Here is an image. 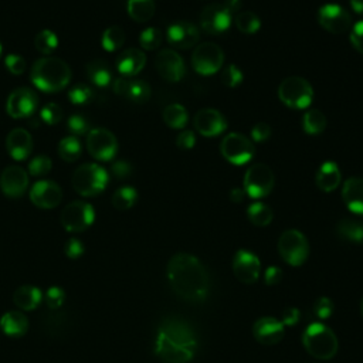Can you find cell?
I'll return each instance as SVG.
<instances>
[{
    "label": "cell",
    "instance_id": "1",
    "mask_svg": "<svg viewBox=\"0 0 363 363\" xmlns=\"http://www.w3.org/2000/svg\"><path fill=\"white\" fill-rule=\"evenodd\" d=\"M168 280L172 289L189 303H202L210 289L209 274L203 264L192 254H176L168 264Z\"/></svg>",
    "mask_w": 363,
    "mask_h": 363
},
{
    "label": "cell",
    "instance_id": "2",
    "mask_svg": "<svg viewBox=\"0 0 363 363\" xmlns=\"http://www.w3.org/2000/svg\"><path fill=\"white\" fill-rule=\"evenodd\" d=\"M30 80L43 92L62 91L71 81L70 65L57 57L39 58L31 67Z\"/></svg>",
    "mask_w": 363,
    "mask_h": 363
},
{
    "label": "cell",
    "instance_id": "3",
    "mask_svg": "<svg viewBox=\"0 0 363 363\" xmlns=\"http://www.w3.org/2000/svg\"><path fill=\"white\" fill-rule=\"evenodd\" d=\"M303 344L307 352L319 360L332 359L338 352V338L326 325L311 323L303 334Z\"/></svg>",
    "mask_w": 363,
    "mask_h": 363
},
{
    "label": "cell",
    "instance_id": "4",
    "mask_svg": "<svg viewBox=\"0 0 363 363\" xmlns=\"http://www.w3.org/2000/svg\"><path fill=\"white\" fill-rule=\"evenodd\" d=\"M110 182L108 172L98 163H84L76 169L71 178L74 190L84 197H92L103 193Z\"/></svg>",
    "mask_w": 363,
    "mask_h": 363
},
{
    "label": "cell",
    "instance_id": "5",
    "mask_svg": "<svg viewBox=\"0 0 363 363\" xmlns=\"http://www.w3.org/2000/svg\"><path fill=\"white\" fill-rule=\"evenodd\" d=\"M278 96L287 107L304 110L312 103L314 90L305 78L291 76L280 84Z\"/></svg>",
    "mask_w": 363,
    "mask_h": 363
},
{
    "label": "cell",
    "instance_id": "6",
    "mask_svg": "<svg viewBox=\"0 0 363 363\" xmlns=\"http://www.w3.org/2000/svg\"><path fill=\"white\" fill-rule=\"evenodd\" d=\"M278 253L289 266L300 267L310 255L308 240L298 230H285L278 240Z\"/></svg>",
    "mask_w": 363,
    "mask_h": 363
},
{
    "label": "cell",
    "instance_id": "7",
    "mask_svg": "<svg viewBox=\"0 0 363 363\" xmlns=\"http://www.w3.org/2000/svg\"><path fill=\"white\" fill-rule=\"evenodd\" d=\"M276 178L270 167L264 163H255L250 167L244 176V192L251 199H262L271 193Z\"/></svg>",
    "mask_w": 363,
    "mask_h": 363
},
{
    "label": "cell",
    "instance_id": "8",
    "mask_svg": "<svg viewBox=\"0 0 363 363\" xmlns=\"http://www.w3.org/2000/svg\"><path fill=\"white\" fill-rule=\"evenodd\" d=\"M60 220L64 230H67L70 233H81L92 226L95 220V210L90 203L76 201L64 208Z\"/></svg>",
    "mask_w": 363,
    "mask_h": 363
},
{
    "label": "cell",
    "instance_id": "9",
    "mask_svg": "<svg viewBox=\"0 0 363 363\" xmlns=\"http://www.w3.org/2000/svg\"><path fill=\"white\" fill-rule=\"evenodd\" d=\"M224 62V54L216 43H202L197 46L192 54V65L202 76L216 74Z\"/></svg>",
    "mask_w": 363,
    "mask_h": 363
},
{
    "label": "cell",
    "instance_id": "10",
    "mask_svg": "<svg viewBox=\"0 0 363 363\" xmlns=\"http://www.w3.org/2000/svg\"><path fill=\"white\" fill-rule=\"evenodd\" d=\"M87 151L94 159L108 162L118 152L117 137L107 128H92L87 135Z\"/></svg>",
    "mask_w": 363,
    "mask_h": 363
},
{
    "label": "cell",
    "instance_id": "11",
    "mask_svg": "<svg viewBox=\"0 0 363 363\" xmlns=\"http://www.w3.org/2000/svg\"><path fill=\"white\" fill-rule=\"evenodd\" d=\"M221 155L226 160L233 164H244L250 162L255 153L254 144L242 134H228L223 138L220 145Z\"/></svg>",
    "mask_w": 363,
    "mask_h": 363
},
{
    "label": "cell",
    "instance_id": "12",
    "mask_svg": "<svg viewBox=\"0 0 363 363\" xmlns=\"http://www.w3.org/2000/svg\"><path fill=\"white\" fill-rule=\"evenodd\" d=\"M39 108V96L37 94L27 88L22 87L10 92L6 101V111L9 117L15 119L31 118Z\"/></svg>",
    "mask_w": 363,
    "mask_h": 363
},
{
    "label": "cell",
    "instance_id": "13",
    "mask_svg": "<svg viewBox=\"0 0 363 363\" xmlns=\"http://www.w3.org/2000/svg\"><path fill=\"white\" fill-rule=\"evenodd\" d=\"M30 202L39 209L51 210L62 201V190L53 180H37L30 189Z\"/></svg>",
    "mask_w": 363,
    "mask_h": 363
},
{
    "label": "cell",
    "instance_id": "14",
    "mask_svg": "<svg viewBox=\"0 0 363 363\" xmlns=\"http://www.w3.org/2000/svg\"><path fill=\"white\" fill-rule=\"evenodd\" d=\"M319 24L332 35H342L352 26V17L346 9L339 5H323L318 12Z\"/></svg>",
    "mask_w": 363,
    "mask_h": 363
},
{
    "label": "cell",
    "instance_id": "15",
    "mask_svg": "<svg viewBox=\"0 0 363 363\" xmlns=\"http://www.w3.org/2000/svg\"><path fill=\"white\" fill-rule=\"evenodd\" d=\"M28 172L19 167V164H10L0 174V190L9 199H19L28 187Z\"/></svg>",
    "mask_w": 363,
    "mask_h": 363
},
{
    "label": "cell",
    "instance_id": "16",
    "mask_svg": "<svg viewBox=\"0 0 363 363\" xmlns=\"http://www.w3.org/2000/svg\"><path fill=\"white\" fill-rule=\"evenodd\" d=\"M158 332H160L162 335H164L168 339L175 342L176 345L196 352L197 339H196L194 332L192 331V328L186 322H183L180 319L169 318L167 321H163Z\"/></svg>",
    "mask_w": 363,
    "mask_h": 363
},
{
    "label": "cell",
    "instance_id": "17",
    "mask_svg": "<svg viewBox=\"0 0 363 363\" xmlns=\"http://www.w3.org/2000/svg\"><path fill=\"white\" fill-rule=\"evenodd\" d=\"M159 76L169 83H178L185 77L186 69L183 58L174 50H162L155 60Z\"/></svg>",
    "mask_w": 363,
    "mask_h": 363
},
{
    "label": "cell",
    "instance_id": "18",
    "mask_svg": "<svg viewBox=\"0 0 363 363\" xmlns=\"http://www.w3.org/2000/svg\"><path fill=\"white\" fill-rule=\"evenodd\" d=\"M235 277L243 284H254L261 273V262L255 254L239 250L233 258Z\"/></svg>",
    "mask_w": 363,
    "mask_h": 363
},
{
    "label": "cell",
    "instance_id": "19",
    "mask_svg": "<svg viewBox=\"0 0 363 363\" xmlns=\"http://www.w3.org/2000/svg\"><path fill=\"white\" fill-rule=\"evenodd\" d=\"M230 24H232V13L224 8V5H209L201 13V26L210 35H221L228 30Z\"/></svg>",
    "mask_w": 363,
    "mask_h": 363
},
{
    "label": "cell",
    "instance_id": "20",
    "mask_svg": "<svg viewBox=\"0 0 363 363\" xmlns=\"http://www.w3.org/2000/svg\"><path fill=\"white\" fill-rule=\"evenodd\" d=\"M285 334L284 325L273 316H262L253 325V335L261 345L273 346L282 341Z\"/></svg>",
    "mask_w": 363,
    "mask_h": 363
},
{
    "label": "cell",
    "instance_id": "21",
    "mask_svg": "<svg viewBox=\"0 0 363 363\" xmlns=\"http://www.w3.org/2000/svg\"><path fill=\"white\" fill-rule=\"evenodd\" d=\"M194 128L203 137H217L226 130L227 122L221 112L213 108H203L194 115Z\"/></svg>",
    "mask_w": 363,
    "mask_h": 363
},
{
    "label": "cell",
    "instance_id": "22",
    "mask_svg": "<svg viewBox=\"0 0 363 363\" xmlns=\"http://www.w3.org/2000/svg\"><path fill=\"white\" fill-rule=\"evenodd\" d=\"M168 42L176 49H190L201 39L199 28L189 22H178L168 27Z\"/></svg>",
    "mask_w": 363,
    "mask_h": 363
},
{
    "label": "cell",
    "instance_id": "23",
    "mask_svg": "<svg viewBox=\"0 0 363 363\" xmlns=\"http://www.w3.org/2000/svg\"><path fill=\"white\" fill-rule=\"evenodd\" d=\"M155 352L156 355L167 363H187L193 359L194 352L189 351L183 346L176 345L171 339H168L160 332H158L156 342H155Z\"/></svg>",
    "mask_w": 363,
    "mask_h": 363
},
{
    "label": "cell",
    "instance_id": "24",
    "mask_svg": "<svg viewBox=\"0 0 363 363\" xmlns=\"http://www.w3.org/2000/svg\"><path fill=\"white\" fill-rule=\"evenodd\" d=\"M6 149L15 160H26L33 152V138L30 132L23 128H16L9 132L6 138Z\"/></svg>",
    "mask_w": 363,
    "mask_h": 363
},
{
    "label": "cell",
    "instance_id": "25",
    "mask_svg": "<svg viewBox=\"0 0 363 363\" xmlns=\"http://www.w3.org/2000/svg\"><path fill=\"white\" fill-rule=\"evenodd\" d=\"M146 64V56L138 49H128L117 58V70L124 77H134L140 74Z\"/></svg>",
    "mask_w": 363,
    "mask_h": 363
},
{
    "label": "cell",
    "instance_id": "26",
    "mask_svg": "<svg viewBox=\"0 0 363 363\" xmlns=\"http://www.w3.org/2000/svg\"><path fill=\"white\" fill-rule=\"evenodd\" d=\"M344 202L355 214H363V178H349L342 189Z\"/></svg>",
    "mask_w": 363,
    "mask_h": 363
},
{
    "label": "cell",
    "instance_id": "27",
    "mask_svg": "<svg viewBox=\"0 0 363 363\" xmlns=\"http://www.w3.org/2000/svg\"><path fill=\"white\" fill-rule=\"evenodd\" d=\"M342 180L341 171L335 162H325L316 172L315 182L322 192H334Z\"/></svg>",
    "mask_w": 363,
    "mask_h": 363
},
{
    "label": "cell",
    "instance_id": "28",
    "mask_svg": "<svg viewBox=\"0 0 363 363\" xmlns=\"http://www.w3.org/2000/svg\"><path fill=\"white\" fill-rule=\"evenodd\" d=\"M88 80L98 88H107L114 83L112 70L104 60H92L85 67Z\"/></svg>",
    "mask_w": 363,
    "mask_h": 363
},
{
    "label": "cell",
    "instance_id": "29",
    "mask_svg": "<svg viewBox=\"0 0 363 363\" xmlns=\"http://www.w3.org/2000/svg\"><path fill=\"white\" fill-rule=\"evenodd\" d=\"M43 300V294L37 287L23 285L19 287L13 294V303L17 308L23 311L36 310Z\"/></svg>",
    "mask_w": 363,
    "mask_h": 363
},
{
    "label": "cell",
    "instance_id": "30",
    "mask_svg": "<svg viewBox=\"0 0 363 363\" xmlns=\"http://www.w3.org/2000/svg\"><path fill=\"white\" fill-rule=\"evenodd\" d=\"M0 329H2L3 334L12 338H20L23 337L27 329H28V321L24 314L19 311H10L6 312L2 319H0Z\"/></svg>",
    "mask_w": 363,
    "mask_h": 363
},
{
    "label": "cell",
    "instance_id": "31",
    "mask_svg": "<svg viewBox=\"0 0 363 363\" xmlns=\"http://www.w3.org/2000/svg\"><path fill=\"white\" fill-rule=\"evenodd\" d=\"M337 235L345 242L363 244V223L353 219H344L337 226Z\"/></svg>",
    "mask_w": 363,
    "mask_h": 363
},
{
    "label": "cell",
    "instance_id": "32",
    "mask_svg": "<svg viewBox=\"0 0 363 363\" xmlns=\"http://www.w3.org/2000/svg\"><path fill=\"white\" fill-rule=\"evenodd\" d=\"M126 8L130 19L138 23H145L151 20L155 15L153 0H128Z\"/></svg>",
    "mask_w": 363,
    "mask_h": 363
},
{
    "label": "cell",
    "instance_id": "33",
    "mask_svg": "<svg viewBox=\"0 0 363 363\" xmlns=\"http://www.w3.org/2000/svg\"><path fill=\"white\" fill-rule=\"evenodd\" d=\"M57 152L64 162H76L81 158L83 145L77 137H65L58 142Z\"/></svg>",
    "mask_w": 363,
    "mask_h": 363
},
{
    "label": "cell",
    "instance_id": "34",
    "mask_svg": "<svg viewBox=\"0 0 363 363\" xmlns=\"http://www.w3.org/2000/svg\"><path fill=\"white\" fill-rule=\"evenodd\" d=\"M138 201V192L135 187L132 186H122L115 190L112 196V206L117 210H129L130 208H134V205Z\"/></svg>",
    "mask_w": 363,
    "mask_h": 363
},
{
    "label": "cell",
    "instance_id": "35",
    "mask_svg": "<svg viewBox=\"0 0 363 363\" xmlns=\"http://www.w3.org/2000/svg\"><path fill=\"white\" fill-rule=\"evenodd\" d=\"M162 118L168 126L174 128V129H183L187 124V111L185 110L183 105L180 104H171L167 108L163 110Z\"/></svg>",
    "mask_w": 363,
    "mask_h": 363
},
{
    "label": "cell",
    "instance_id": "36",
    "mask_svg": "<svg viewBox=\"0 0 363 363\" xmlns=\"http://www.w3.org/2000/svg\"><path fill=\"white\" fill-rule=\"evenodd\" d=\"M247 217L248 220L257 226V227H266L269 226L273 219H274V213L271 210L270 206L264 205V203H253L248 210H247Z\"/></svg>",
    "mask_w": 363,
    "mask_h": 363
},
{
    "label": "cell",
    "instance_id": "37",
    "mask_svg": "<svg viewBox=\"0 0 363 363\" xmlns=\"http://www.w3.org/2000/svg\"><path fill=\"white\" fill-rule=\"evenodd\" d=\"M304 130L310 135L322 134L326 128V117L319 110H308L303 119Z\"/></svg>",
    "mask_w": 363,
    "mask_h": 363
},
{
    "label": "cell",
    "instance_id": "38",
    "mask_svg": "<svg viewBox=\"0 0 363 363\" xmlns=\"http://www.w3.org/2000/svg\"><path fill=\"white\" fill-rule=\"evenodd\" d=\"M125 31L122 27L119 26H111L108 27L104 33H103V37H101V44L103 47L110 51L114 53L117 50H119L124 43H125Z\"/></svg>",
    "mask_w": 363,
    "mask_h": 363
},
{
    "label": "cell",
    "instance_id": "39",
    "mask_svg": "<svg viewBox=\"0 0 363 363\" xmlns=\"http://www.w3.org/2000/svg\"><path fill=\"white\" fill-rule=\"evenodd\" d=\"M35 47L39 53L44 56H50L56 51L58 47V36L54 31L44 28L37 33V36L35 37Z\"/></svg>",
    "mask_w": 363,
    "mask_h": 363
},
{
    "label": "cell",
    "instance_id": "40",
    "mask_svg": "<svg viewBox=\"0 0 363 363\" xmlns=\"http://www.w3.org/2000/svg\"><path fill=\"white\" fill-rule=\"evenodd\" d=\"M126 98L137 104H144L151 98V87L146 81L135 80L129 83Z\"/></svg>",
    "mask_w": 363,
    "mask_h": 363
},
{
    "label": "cell",
    "instance_id": "41",
    "mask_svg": "<svg viewBox=\"0 0 363 363\" xmlns=\"http://www.w3.org/2000/svg\"><path fill=\"white\" fill-rule=\"evenodd\" d=\"M94 100V91L87 84H77L69 91V101L73 105L83 107Z\"/></svg>",
    "mask_w": 363,
    "mask_h": 363
},
{
    "label": "cell",
    "instance_id": "42",
    "mask_svg": "<svg viewBox=\"0 0 363 363\" xmlns=\"http://www.w3.org/2000/svg\"><path fill=\"white\" fill-rule=\"evenodd\" d=\"M235 23H236V27L242 33H246V35H253V33L258 31L260 27H261L260 17L253 12L239 13L235 19Z\"/></svg>",
    "mask_w": 363,
    "mask_h": 363
},
{
    "label": "cell",
    "instance_id": "43",
    "mask_svg": "<svg viewBox=\"0 0 363 363\" xmlns=\"http://www.w3.org/2000/svg\"><path fill=\"white\" fill-rule=\"evenodd\" d=\"M53 169V160L47 155H39L31 159L28 163V175L35 178H42L50 174Z\"/></svg>",
    "mask_w": 363,
    "mask_h": 363
},
{
    "label": "cell",
    "instance_id": "44",
    "mask_svg": "<svg viewBox=\"0 0 363 363\" xmlns=\"http://www.w3.org/2000/svg\"><path fill=\"white\" fill-rule=\"evenodd\" d=\"M162 31L156 27H148L140 35V43L144 50L152 51L162 44Z\"/></svg>",
    "mask_w": 363,
    "mask_h": 363
},
{
    "label": "cell",
    "instance_id": "45",
    "mask_svg": "<svg viewBox=\"0 0 363 363\" xmlns=\"http://www.w3.org/2000/svg\"><path fill=\"white\" fill-rule=\"evenodd\" d=\"M67 128L73 134V137H77V138L88 135V132L91 130V125H90L88 119L81 114L71 115L67 121Z\"/></svg>",
    "mask_w": 363,
    "mask_h": 363
},
{
    "label": "cell",
    "instance_id": "46",
    "mask_svg": "<svg viewBox=\"0 0 363 363\" xmlns=\"http://www.w3.org/2000/svg\"><path fill=\"white\" fill-rule=\"evenodd\" d=\"M64 117L62 108L56 103H47L40 111V119L47 125H57Z\"/></svg>",
    "mask_w": 363,
    "mask_h": 363
},
{
    "label": "cell",
    "instance_id": "47",
    "mask_svg": "<svg viewBox=\"0 0 363 363\" xmlns=\"http://www.w3.org/2000/svg\"><path fill=\"white\" fill-rule=\"evenodd\" d=\"M334 310L335 308H334L332 300L328 298V296H321V298H318L312 307V314L319 321H325L334 314Z\"/></svg>",
    "mask_w": 363,
    "mask_h": 363
},
{
    "label": "cell",
    "instance_id": "48",
    "mask_svg": "<svg viewBox=\"0 0 363 363\" xmlns=\"http://www.w3.org/2000/svg\"><path fill=\"white\" fill-rule=\"evenodd\" d=\"M242 81H243V73H242V70L237 67V65L230 64V65H227V67L223 70V73H221V83H223L226 87L235 88V87H237Z\"/></svg>",
    "mask_w": 363,
    "mask_h": 363
},
{
    "label": "cell",
    "instance_id": "49",
    "mask_svg": "<svg viewBox=\"0 0 363 363\" xmlns=\"http://www.w3.org/2000/svg\"><path fill=\"white\" fill-rule=\"evenodd\" d=\"M44 300H46V305L50 310H58L60 307H62L65 301V292L60 287H51L46 291Z\"/></svg>",
    "mask_w": 363,
    "mask_h": 363
},
{
    "label": "cell",
    "instance_id": "50",
    "mask_svg": "<svg viewBox=\"0 0 363 363\" xmlns=\"http://www.w3.org/2000/svg\"><path fill=\"white\" fill-rule=\"evenodd\" d=\"M5 65L10 74L13 76H22L26 70V61L23 57L17 54H9L5 60Z\"/></svg>",
    "mask_w": 363,
    "mask_h": 363
},
{
    "label": "cell",
    "instance_id": "51",
    "mask_svg": "<svg viewBox=\"0 0 363 363\" xmlns=\"http://www.w3.org/2000/svg\"><path fill=\"white\" fill-rule=\"evenodd\" d=\"M132 172H134V169H132V164L126 160H118L111 164V174L118 180L128 179L132 175Z\"/></svg>",
    "mask_w": 363,
    "mask_h": 363
},
{
    "label": "cell",
    "instance_id": "52",
    "mask_svg": "<svg viewBox=\"0 0 363 363\" xmlns=\"http://www.w3.org/2000/svg\"><path fill=\"white\" fill-rule=\"evenodd\" d=\"M271 137V128L269 124H264V122H260L257 124L253 129H251V138L254 142H258V144H262L269 141Z\"/></svg>",
    "mask_w": 363,
    "mask_h": 363
},
{
    "label": "cell",
    "instance_id": "53",
    "mask_svg": "<svg viewBox=\"0 0 363 363\" xmlns=\"http://www.w3.org/2000/svg\"><path fill=\"white\" fill-rule=\"evenodd\" d=\"M84 244H83V242L81 240H78V239H70L67 243H65V246H64V253H65V255H67L69 258H71V260H77L78 257H81L83 254H84Z\"/></svg>",
    "mask_w": 363,
    "mask_h": 363
},
{
    "label": "cell",
    "instance_id": "54",
    "mask_svg": "<svg viewBox=\"0 0 363 363\" xmlns=\"http://www.w3.org/2000/svg\"><path fill=\"white\" fill-rule=\"evenodd\" d=\"M351 43L360 54H363V20L353 24L351 30Z\"/></svg>",
    "mask_w": 363,
    "mask_h": 363
},
{
    "label": "cell",
    "instance_id": "55",
    "mask_svg": "<svg viewBox=\"0 0 363 363\" xmlns=\"http://www.w3.org/2000/svg\"><path fill=\"white\" fill-rule=\"evenodd\" d=\"M301 318V312L298 308L295 307H288L282 311V316H281V323L284 326H294L300 322Z\"/></svg>",
    "mask_w": 363,
    "mask_h": 363
},
{
    "label": "cell",
    "instance_id": "56",
    "mask_svg": "<svg viewBox=\"0 0 363 363\" xmlns=\"http://www.w3.org/2000/svg\"><path fill=\"white\" fill-rule=\"evenodd\" d=\"M194 142H196V137L192 130H182L180 134L178 135V140H176V145L183 149V151H187V149H192L194 146Z\"/></svg>",
    "mask_w": 363,
    "mask_h": 363
},
{
    "label": "cell",
    "instance_id": "57",
    "mask_svg": "<svg viewBox=\"0 0 363 363\" xmlns=\"http://www.w3.org/2000/svg\"><path fill=\"white\" fill-rule=\"evenodd\" d=\"M281 280H282V270L276 266L269 267L266 270V274H264V281H266V284L270 287L280 284Z\"/></svg>",
    "mask_w": 363,
    "mask_h": 363
},
{
    "label": "cell",
    "instance_id": "58",
    "mask_svg": "<svg viewBox=\"0 0 363 363\" xmlns=\"http://www.w3.org/2000/svg\"><path fill=\"white\" fill-rule=\"evenodd\" d=\"M129 80L126 78H117L114 80L112 83V88H114V92L119 96H124L126 98V94H128V88H129Z\"/></svg>",
    "mask_w": 363,
    "mask_h": 363
},
{
    "label": "cell",
    "instance_id": "59",
    "mask_svg": "<svg viewBox=\"0 0 363 363\" xmlns=\"http://www.w3.org/2000/svg\"><path fill=\"white\" fill-rule=\"evenodd\" d=\"M244 196H246V192L242 187H233L232 190H230V201L235 203H242L244 201Z\"/></svg>",
    "mask_w": 363,
    "mask_h": 363
},
{
    "label": "cell",
    "instance_id": "60",
    "mask_svg": "<svg viewBox=\"0 0 363 363\" xmlns=\"http://www.w3.org/2000/svg\"><path fill=\"white\" fill-rule=\"evenodd\" d=\"M224 8L233 15V13H236L242 8V2H240V0H227Z\"/></svg>",
    "mask_w": 363,
    "mask_h": 363
},
{
    "label": "cell",
    "instance_id": "61",
    "mask_svg": "<svg viewBox=\"0 0 363 363\" xmlns=\"http://www.w3.org/2000/svg\"><path fill=\"white\" fill-rule=\"evenodd\" d=\"M351 6L357 15L363 16V0H351Z\"/></svg>",
    "mask_w": 363,
    "mask_h": 363
},
{
    "label": "cell",
    "instance_id": "62",
    "mask_svg": "<svg viewBox=\"0 0 363 363\" xmlns=\"http://www.w3.org/2000/svg\"><path fill=\"white\" fill-rule=\"evenodd\" d=\"M360 311H362V315H363V298H362V301H360Z\"/></svg>",
    "mask_w": 363,
    "mask_h": 363
},
{
    "label": "cell",
    "instance_id": "63",
    "mask_svg": "<svg viewBox=\"0 0 363 363\" xmlns=\"http://www.w3.org/2000/svg\"><path fill=\"white\" fill-rule=\"evenodd\" d=\"M2 50H3V47H2V43H0V56H2Z\"/></svg>",
    "mask_w": 363,
    "mask_h": 363
}]
</instances>
